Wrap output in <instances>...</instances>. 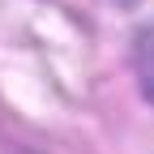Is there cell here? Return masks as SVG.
I'll use <instances>...</instances> for the list:
<instances>
[]
</instances>
